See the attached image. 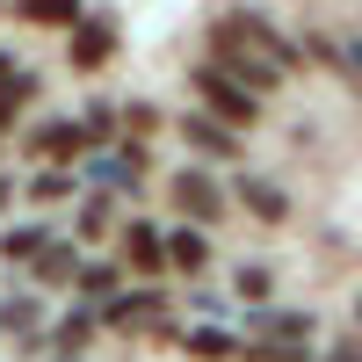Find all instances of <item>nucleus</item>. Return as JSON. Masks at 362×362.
I'll return each mask as SVG.
<instances>
[{"mask_svg": "<svg viewBox=\"0 0 362 362\" xmlns=\"http://www.w3.org/2000/svg\"><path fill=\"white\" fill-rule=\"evenodd\" d=\"M167 196H174L181 210H189L196 225H218V218H225V189H218V181H210L203 167H181V174L167 181Z\"/></svg>", "mask_w": 362, "mask_h": 362, "instance_id": "obj_1", "label": "nucleus"}, {"mask_svg": "<svg viewBox=\"0 0 362 362\" xmlns=\"http://www.w3.org/2000/svg\"><path fill=\"white\" fill-rule=\"evenodd\" d=\"M196 87H203V102L218 109L225 124H254V116H261V109H254V95H247V87H232L218 66H203V73H196Z\"/></svg>", "mask_w": 362, "mask_h": 362, "instance_id": "obj_2", "label": "nucleus"}, {"mask_svg": "<svg viewBox=\"0 0 362 362\" xmlns=\"http://www.w3.org/2000/svg\"><path fill=\"white\" fill-rule=\"evenodd\" d=\"M109 51H116V29H109V22H73V66H80V73L109 66Z\"/></svg>", "mask_w": 362, "mask_h": 362, "instance_id": "obj_3", "label": "nucleus"}, {"mask_svg": "<svg viewBox=\"0 0 362 362\" xmlns=\"http://www.w3.org/2000/svg\"><path fill=\"white\" fill-rule=\"evenodd\" d=\"M124 254H131V268H145V276L167 261V247H160V232H153V225H131V232H124Z\"/></svg>", "mask_w": 362, "mask_h": 362, "instance_id": "obj_4", "label": "nucleus"}, {"mask_svg": "<svg viewBox=\"0 0 362 362\" xmlns=\"http://www.w3.org/2000/svg\"><path fill=\"white\" fill-rule=\"evenodd\" d=\"M160 312V290H138V297H109V326H145Z\"/></svg>", "mask_w": 362, "mask_h": 362, "instance_id": "obj_5", "label": "nucleus"}, {"mask_svg": "<svg viewBox=\"0 0 362 362\" xmlns=\"http://www.w3.org/2000/svg\"><path fill=\"white\" fill-rule=\"evenodd\" d=\"M239 196H247V203L261 210V218H268V225H283V218H290V203H283L276 189H268V181H254V174H247V181H239Z\"/></svg>", "mask_w": 362, "mask_h": 362, "instance_id": "obj_6", "label": "nucleus"}, {"mask_svg": "<svg viewBox=\"0 0 362 362\" xmlns=\"http://www.w3.org/2000/svg\"><path fill=\"white\" fill-rule=\"evenodd\" d=\"M22 15H29V22H58V29H73V22H80V0H22Z\"/></svg>", "mask_w": 362, "mask_h": 362, "instance_id": "obj_7", "label": "nucleus"}, {"mask_svg": "<svg viewBox=\"0 0 362 362\" xmlns=\"http://www.w3.org/2000/svg\"><path fill=\"white\" fill-rule=\"evenodd\" d=\"M239 341L232 334H218V326H203V334H189V355H203V362H225Z\"/></svg>", "mask_w": 362, "mask_h": 362, "instance_id": "obj_8", "label": "nucleus"}, {"mask_svg": "<svg viewBox=\"0 0 362 362\" xmlns=\"http://www.w3.org/2000/svg\"><path fill=\"white\" fill-rule=\"evenodd\" d=\"M167 254H174L181 268H203V254H210V247H203V232H174V239H167Z\"/></svg>", "mask_w": 362, "mask_h": 362, "instance_id": "obj_9", "label": "nucleus"}, {"mask_svg": "<svg viewBox=\"0 0 362 362\" xmlns=\"http://www.w3.org/2000/svg\"><path fill=\"white\" fill-rule=\"evenodd\" d=\"M181 131H189V138L203 145V153H232V138H225L218 124H203V116H189V124H181Z\"/></svg>", "mask_w": 362, "mask_h": 362, "instance_id": "obj_10", "label": "nucleus"}, {"mask_svg": "<svg viewBox=\"0 0 362 362\" xmlns=\"http://www.w3.org/2000/svg\"><path fill=\"white\" fill-rule=\"evenodd\" d=\"M37 276H44V283H51V276H73V254H66V247H51V254L37 261Z\"/></svg>", "mask_w": 362, "mask_h": 362, "instance_id": "obj_11", "label": "nucleus"}, {"mask_svg": "<svg viewBox=\"0 0 362 362\" xmlns=\"http://www.w3.org/2000/svg\"><path fill=\"white\" fill-rule=\"evenodd\" d=\"M268 283H276L268 268H239V297H268Z\"/></svg>", "mask_w": 362, "mask_h": 362, "instance_id": "obj_12", "label": "nucleus"}, {"mask_svg": "<svg viewBox=\"0 0 362 362\" xmlns=\"http://www.w3.org/2000/svg\"><path fill=\"white\" fill-rule=\"evenodd\" d=\"M80 232H87V239L109 232V203H87V210H80Z\"/></svg>", "mask_w": 362, "mask_h": 362, "instance_id": "obj_13", "label": "nucleus"}, {"mask_svg": "<svg viewBox=\"0 0 362 362\" xmlns=\"http://www.w3.org/2000/svg\"><path fill=\"white\" fill-rule=\"evenodd\" d=\"M80 290H87V297H102V290H116V268H87V276H80Z\"/></svg>", "mask_w": 362, "mask_h": 362, "instance_id": "obj_14", "label": "nucleus"}, {"mask_svg": "<svg viewBox=\"0 0 362 362\" xmlns=\"http://www.w3.org/2000/svg\"><path fill=\"white\" fill-rule=\"evenodd\" d=\"M37 196H44V203H51V196H73V181H66V174H37Z\"/></svg>", "mask_w": 362, "mask_h": 362, "instance_id": "obj_15", "label": "nucleus"}, {"mask_svg": "<svg viewBox=\"0 0 362 362\" xmlns=\"http://www.w3.org/2000/svg\"><path fill=\"white\" fill-rule=\"evenodd\" d=\"M0 66H8V58H0Z\"/></svg>", "mask_w": 362, "mask_h": 362, "instance_id": "obj_16", "label": "nucleus"}, {"mask_svg": "<svg viewBox=\"0 0 362 362\" xmlns=\"http://www.w3.org/2000/svg\"><path fill=\"white\" fill-rule=\"evenodd\" d=\"M355 312H362V305H355Z\"/></svg>", "mask_w": 362, "mask_h": 362, "instance_id": "obj_17", "label": "nucleus"}]
</instances>
